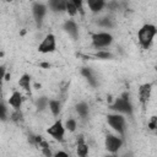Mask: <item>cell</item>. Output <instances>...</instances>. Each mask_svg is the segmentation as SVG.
Listing matches in <instances>:
<instances>
[{
	"instance_id": "8fae6325",
	"label": "cell",
	"mask_w": 157,
	"mask_h": 157,
	"mask_svg": "<svg viewBox=\"0 0 157 157\" xmlns=\"http://www.w3.org/2000/svg\"><path fill=\"white\" fill-rule=\"evenodd\" d=\"M22 94L18 92V91H13L12 94L7 99V103L13 108V109H21V105H22Z\"/></svg>"
},
{
	"instance_id": "52a82bcc",
	"label": "cell",
	"mask_w": 157,
	"mask_h": 157,
	"mask_svg": "<svg viewBox=\"0 0 157 157\" xmlns=\"http://www.w3.org/2000/svg\"><path fill=\"white\" fill-rule=\"evenodd\" d=\"M47 11H48V6L43 2H34L33 6H32V15H33V18L37 23L38 27L42 26L43 23V20L47 15Z\"/></svg>"
},
{
	"instance_id": "7a4b0ae2",
	"label": "cell",
	"mask_w": 157,
	"mask_h": 157,
	"mask_svg": "<svg viewBox=\"0 0 157 157\" xmlns=\"http://www.w3.org/2000/svg\"><path fill=\"white\" fill-rule=\"evenodd\" d=\"M156 34H157V28H156L155 25H152V23H146V25H144V26L137 31V39H139L140 45H141L144 49H148L150 45L152 44L153 38H155Z\"/></svg>"
},
{
	"instance_id": "9a60e30c",
	"label": "cell",
	"mask_w": 157,
	"mask_h": 157,
	"mask_svg": "<svg viewBox=\"0 0 157 157\" xmlns=\"http://www.w3.org/2000/svg\"><path fill=\"white\" fill-rule=\"evenodd\" d=\"M76 152H77V156H80V157H85V156H87V153H88V146L86 145V142H85L82 135L77 136Z\"/></svg>"
},
{
	"instance_id": "484cf974",
	"label": "cell",
	"mask_w": 157,
	"mask_h": 157,
	"mask_svg": "<svg viewBox=\"0 0 157 157\" xmlns=\"http://www.w3.org/2000/svg\"><path fill=\"white\" fill-rule=\"evenodd\" d=\"M148 129L150 130H156V128H157V117L156 115H153V117H151V119H150V121H148Z\"/></svg>"
},
{
	"instance_id": "6da1fadb",
	"label": "cell",
	"mask_w": 157,
	"mask_h": 157,
	"mask_svg": "<svg viewBox=\"0 0 157 157\" xmlns=\"http://www.w3.org/2000/svg\"><path fill=\"white\" fill-rule=\"evenodd\" d=\"M109 108L117 113H120V114H126L129 117H132V113H134V108H132V104L130 102V96L128 92H124L121 93L110 105Z\"/></svg>"
},
{
	"instance_id": "277c9868",
	"label": "cell",
	"mask_w": 157,
	"mask_h": 157,
	"mask_svg": "<svg viewBox=\"0 0 157 157\" xmlns=\"http://www.w3.org/2000/svg\"><path fill=\"white\" fill-rule=\"evenodd\" d=\"M92 45L97 49H103V48H107L112 44L113 42V36L108 32H97V33H93L92 37Z\"/></svg>"
},
{
	"instance_id": "d4e9b609",
	"label": "cell",
	"mask_w": 157,
	"mask_h": 157,
	"mask_svg": "<svg viewBox=\"0 0 157 157\" xmlns=\"http://www.w3.org/2000/svg\"><path fill=\"white\" fill-rule=\"evenodd\" d=\"M22 118H23V114H22L21 109H15V110L12 112L11 117H10V119H11L12 121H15V123L21 121V120H22Z\"/></svg>"
},
{
	"instance_id": "4316f807",
	"label": "cell",
	"mask_w": 157,
	"mask_h": 157,
	"mask_svg": "<svg viewBox=\"0 0 157 157\" xmlns=\"http://www.w3.org/2000/svg\"><path fill=\"white\" fill-rule=\"evenodd\" d=\"M5 75H6V66L0 65V88L2 86V81L5 80Z\"/></svg>"
},
{
	"instance_id": "3957f363",
	"label": "cell",
	"mask_w": 157,
	"mask_h": 157,
	"mask_svg": "<svg viewBox=\"0 0 157 157\" xmlns=\"http://www.w3.org/2000/svg\"><path fill=\"white\" fill-rule=\"evenodd\" d=\"M107 123H108V125H109L114 131H117L119 135H121V136L125 135L126 121H125V118H124L120 113L108 114V115H107Z\"/></svg>"
},
{
	"instance_id": "44dd1931",
	"label": "cell",
	"mask_w": 157,
	"mask_h": 157,
	"mask_svg": "<svg viewBox=\"0 0 157 157\" xmlns=\"http://www.w3.org/2000/svg\"><path fill=\"white\" fill-rule=\"evenodd\" d=\"M97 23H98V26L104 27V28H112V27L114 26L113 20H112L110 17H103V18H101Z\"/></svg>"
},
{
	"instance_id": "7402d4cb",
	"label": "cell",
	"mask_w": 157,
	"mask_h": 157,
	"mask_svg": "<svg viewBox=\"0 0 157 157\" xmlns=\"http://www.w3.org/2000/svg\"><path fill=\"white\" fill-rule=\"evenodd\" d=\"M94 58H98V59H112L113 58V54L108 50H103V49H99L97 53H94Z\"/></svg>"
},
{
	"instance_id": "f546056e",
	"label": "cell",
	"mask_w": 157,
	"mask_h": 157,
	"mask_svg": "<svg viewBox=\"0 0 157 157\" xmlns=\"http://www.w3.org/2000/svg\"><path fill=\"white\" fill-rule=\"evenodd\" d=\"M40 66H44V67H49L50 65H49V64H47V63H43V64H40Z\"/></svg>"
},
{
	"instance_id": "4dcf8cb0",
	"label": "cell",
	"mask_w": 157,
	"mask_h": 157,
	"mask_svg": "<svg viewBox=\"0 0 157 157\" xmlns=\"http://www.w3.org/2000/svg\"><path fill=\"white\" fill-rule=\"evenodd\" d=\"M5 1H6V2H10V1H11V0H5Z\"/></svg>"
},
{
	"instance_id": "603a6c76",
	"label": "cell",
	"mask_w": 157,
	"mask_h": 157,
	"mask_svg": "<svg viewBox=\"0 0 157 157\" xmlns=\"http://www.w3.org/2000/svg\"><path fill=\"white\" fill-rule=\"evenodd\" d=\"M76 125H77V123H76V120L72 119V118L67 119V120L65 121V124H64L65 130H69V131H71V132H74V131L76 130Z\"/></svg>"
},
{
	"instance_id": "5bb4252c",
	"label": "cell",
	"mask_w": 157,
	"mask_h": 157,
	"mask_svg": "<svg viewBox=\"0 0 157 157\" xmlns=\"http://www.w3.org/2000/svg\"><path fill=\"white\" fill-rule=\"evenodd\" d=\"M81 75L87 80V82H88L91 86L96 87V86L98 85V81H97L96 76H94L93 71H92L90 67H82V69H81Z\"/></svg>"
},
{
	"instance_id": "5b68a950",
	"label": "cell",
	"mask_w": 157,
	"mask_h": 157,
	"mask_svg": "<svg viewBox=\"0 0 157 157\" xmlns=\"http://www.w3.org/2000/svg\"><path fill=\"white\" fill-rule=\"evenodd\" d=\"M56 49V38L53 33H48L38 45V52L42 54H49Z\"/></svg>"
},
{
	"instance_id": "83f0119b",
	"label": "cell",
	"mask_w": 157,
	"mask_h": 157,
	"mask_svg": "<svg viewBox=\"0 0 157 157\" xmlns=\"http://www.w3.org/2000/svg\"><path fill=\"white\" fill-rule=\"evenodd\" d=\"M78 10V12H82V4H83V0H70Z\"/></svg>"
},
{
	"instance_id": "7c38bea8",
	"label": "cell",
	"mask_w": 157,
	"mask_h": 157,
	"mask_svg": "<svg viewBox=\"0 0 157 157\" xmlns=\"http://www.w3.org/2000/svg\"><path fill=\"white\" fill-rule=\"evenodd\" d=\"M67 0H48V7L54 12L65 11Z\"/></svg>"
},
{
	"instance_id": "d6986e66",
	"label": "cell",
	"mask_w": 157,
	"mask_h": 157,
	"mask_svg": "<svg viewBox=\"0 0 157 157\" xmlns=\"http://www.w3.org/2000/svg\"><path fill=\"white\" fill-rule=\"evenodd\" d=\"M48 103H49V99H48L45 96H43V97H39V98L37 99L36 107H37L38 110H44V109L48 107Z\"/></svg>"
},
{
	"instance_id": "2e32d148",
	"label": "cell",
	"mask_w": 157,
	"mask_h": 157,
	"mask_svg": "<svg viewBox=\"0 0 157 157\" xmlns=\"http://www.w3.org/2000/svg\"><path fill=\"white\" fill-rule=\"evenodd\" d=\"M75 109H76L77 114H78L81 118H86V117L88 115V113H90V107H88V104H87L86 102H80V103H77V104L75 105Z\"/></svg>"
},
{
	"instance_id": "ffe728a7",
	"label": "cell",
	"mask_w": 157,
	"mask_h": 157,
	"mask_svg": "<svg viewBox=\"0 0 157 157\" xmlns=\"http://www.w3.org/2000/svg\"><path fill=\"white\" fill-rule=\"evenodd\" d=\"M65 11L69 13V16H76L77 13H78V10H77V7L70 1V0H67L66 1V7H65Z\"/></svg>"
},
{
	"instance_id": "4fadbf2b",
	"label": "cell",
	"mask_w": 157,
	"mask_h": 157,
	"mask_svg": "<svg viewBox=\"0 0 157 157\" xmlns=\"http://www.w3.org/2000/svg\"><path fill=\"white\" fill-rule=\"evenodd\" d=\"M105 5H107L105 0H87V6H88V9H90L92 12H94V13L102 11V10L105 7Z\"/></svg>"
},
{
	"instance_id": "30bf717a",
	"label": "cell",
	"mask_w": 157,
	"mask_h": 157,
	"mask_svg": "<svg viewBox=\"0 0 157 157\" xmlns=\"http://www.w3.org/2000/svg\"><path fill=\"white\" fill-rule=\"evenodd\" d=\"M63 29L72 38V39H77L78 38V26L75 21L72 20H66L63 25Z\"/></svg>"
},
{
	"instance_id": "9c48e42d",
	"label": "cell",
	"mask_w": 157,
	"mask_h": 157,
	"mask_svg": "<svg viewBox=\"0 0 157 157\" xmlns=\"http://www.w3.org/2000/svg\"><path fill=\"white\" fill-rule=\"evenodd\" d=\"M152 87H153V83L152 82H147V83L141 85L140 88H139V101H140V103L142 104L144 108L146 107V103L148 102V99L151 97Z\"/></svg>"
},
{
	"instance_id": "ac0fdd59",
	"label": "cell",
	"mask_w": 157,
	"mask_h": 157,
	"mask_svg": "<svg viewBox=\"0 0 157 157\" xmlns=\"http://www.w3.org/2000/svg\"><path fill=\"white\" fill-rule=\"evenodd\" d=\"M48 107H49V109H50V112H52V114L54 117H58L60 114V110H61V103H60V101H58V99H50L49 103H48Z\"/></svg>"
},
{
	"instance_id": "8992f818",
	"label": "cell",
	"mask_w": 157,
	"mask_h": 157,
	"mask_svg": "<svg viewBox=\"0 0 157 157\" xmlns=\"http://www.w3.org/2000/svg\"><path fill=\"white\" fill-rule=\"evenodd\" d=\"M47 134L50 135L54 140L56 141H63L64 140V136H65V126L63 124V121L59 119V120H55L48 129H47Z\"/></svg>"
},
{
	"instance_id": "f1b7e54d",
	"label": "cell",
	"mask_w": 157,
	"mask_h": 157,
	"mask_svg": "<svg viewBox=\"0 0 157 157\" xmlns=\"http://www.w3.org/2000/svg\"><path fill=\"white\" fill-rule=\"evenodd\" d=\"M54 156H55V157H59V156H64V157H67L69 155H67L66 152H64V151H58V152H56Z\"/></svg>"
},
{
	"instance_id": "e0dca14e",
	"label": "cell",
	"mask_w": 157,
	"mask_h": 157,
	"mask_svg": "<svg viewBox=\"0 0 157 157\" xmlns=\"http://www.w3.org/2000/svg\"><path fill=\"white\" fill-rule=\"evenodd\" d=\"M18 86L22 87L25 91L31 92V76L28 74H23L18 80Z\"/></svg>"
},
{
	"instance_id": "ba28073f",
	"label": "cell",
	"mask_w": 157,
	"mask_h": 157,
	"mask_svg": "<svg viewBox=\"0 0 157 157\" xmlns=\"http://www.w3.org/2000/svg\"><path fill=\"white\" fill-rule=\"evenodd\" d=\"M104 146H105L107 151H109L110 153H117L120 150V147L123 146V139L117 135L108 134L104 140Z\"/></svg>"
},
{
	"instance_id": "cb8c5ba5",
	"label": "cell",
	"mask_w": 157,
	"mask_h": 157,
	"mask_svg": "<svg viewBox=\"0 0 157 157\" xmlns=\"http://www.w3.org/2000/svg\"><path fill=\"white\" fill-rule=\"evenodd\" d=\"M7 119V105L4 101H0V120L5 121Z\"/></svg>"
}]
</instances>
